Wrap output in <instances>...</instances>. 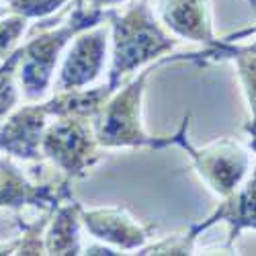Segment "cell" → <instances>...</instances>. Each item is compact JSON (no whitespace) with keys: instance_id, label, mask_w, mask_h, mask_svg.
I'll return each instance as SVG.
<instances>
[{"instance_id":"6da1fadb","label":"cell","mask_w":256,"mask_h":256,"mask_svg":"<svg viewBox=\"0 0 256 256\" xmlns=\"http://www.w3.org/2000/svg\"><path fill=\"white\" fill-rule=\"evenodd\" d=\"M230 54L220 50H203V52H190V54H166L158 58L156 62L148 64L146 68L140 70L130 82L121 84V86L104 100L100 111L90 119L92 134L96 144L102 150H117V148H150V150H164V148L176 146L182 130L190 123V117L186 115L182 125L174 136H150L146 132L142 121V102L146 84L150 76L166 66V64L176 62H197L205 64L209 60H228Z\"/></svg>"},{"instance_id":"7a4b0ae2","label":"cell","mask_w":256,"mask_h":256,"mask_svg":"<svg viewBox=\"0 0 256 256\" xmlns=\"http://www.w3.org/2000/svg\"><path fill=\"white\" fill-rule=\"evenodd\" d=\"M111 68L106 82L119 88L127 76L146 68L158 58L172 54L178 39L170 35L156 18L150 0H132L123 10L109 14Z\"/></svg>"},{"instance_id":"3957f363","label":"cell","mask_w":256,"mask_h":256,"mask_svg":"<svg viewBox=\"0 0 256 256\" xmlns=\"http://www.w3.org/2000/svg\"><path fill=\"white\" fill-rule=\"evenodd\" d=\"M113 8H90L84 0H76L74 10L60 27L37 29L27 44L20 46V60L16 68V78L20 86V96L27 102L46 100L52 92L54 72L62 58V52L70 41L90 27H96L109 20Z\"/></svg>"},{"instance_id":"277c9868","label":"cell","mask_w":256,"mask_h":256,"mask_svg":"<svg viewBox=\"0 0 256 256\" xmlns=\"http://www.w3.org/2000/svg\"><path fill=\"white\" fill-rule=\"evenodd\" d=\"M186 134L188 125L182 130L176 146L190 156L197 176L207 184L211 193L226 197L250 176L252 156L242 142L236 138H218L203 148H195L186 140Z\"/></svg>"},{"instance_id":"5b68a950","label":"cell","mask_w":256,"mask_h":256,"mask_svg":"<svg viewBox=\"0 0 256 256\" xmlns=\"http://www.w3.org/2000/svg\"><path fill=\"white\" fill-rule=\"evenodd\" d=\"M92 123L86 117H56L41 138V156L62 170L64 178H82L102 158Z\"/></svg>"},{"instance_id":"8992f818","label":"cell","mask_w":256,"mask_h":256,"mask_svg":"<svg viewBox=\"0 0 256 256\" xmlns=\"http://www.w3.org/2000/svg\"><path fill=\"white\" fill-rule=\"evenodd\" d=\"M152 10L160 25L178 41H195L207 50H220L226 54L236 50V44L216 35L211 0H154Z\"/></svg>"},{"instance_id":"52a82bcc","label":"cell","mask_w":256,"mask_h":256,"mask_svg":"<svg viewBox=\"0 0 256 256\" xmlns=\"http://www.w3.org/2000/svg\"><path fill=\"white\" fill-rule=\"evenodd\" d=\"M70 44L56 78V92L88 88L100 78L109 52V27L104 23L90 27L78 33Z\"/></svg>"},{"instance_id":"ba28073f","label":"cell","mask_w":256,"mask_h":256,"mask_svg":"<svg viewBox=\"0 0 256 256\" xmlns=\"http://www.w3.org/2000/svg\"><path fill=\"white\" fill-rule=\"evenodd\" d=\"M80 224L86 228L92 238L102 244H109L117 250H140L150 244L154 226L140 224L127 207H94V209H80Z\"/></svg>"},{"instance_id":"9c48e42d","label":"cell","mask_w":256,"mask_h":256,"mask_svg":"<svg viewBox=\"0 0 256 256\" xmlns=\"http://www.w3.org/2000/svg\"><path fill=\"white\" fill-rule=\"evenodd\" d=\"M50 113L44 100L12 109L0 123V154H8L23 162L41 160V138L48 127Z\"/></svg>"},{"instance_id":"30bf717a","label":"cell","mask_w":256,"mask_h":256,"mask_svg":"<svg viewBox=\"0 0 256 256\" xmlns=\"http://www.w3.org/2000/svg\"><path fill=\"white\" fill-rule=\"evenodd\" d=\"M70 197L72 190L68 178L62 182H31L10 160L0 158V207L18 211L33 205L44 211H54Z\"/></svg>"},{"instance_id":"8fae6325","label":"cell","mask_w":256,"mask_h":256,"mask_svg":"<svg viewBox=\"0 0 256 256\" xmlns=\"http://www.w3.org/2000/svg\"><path fill=\"white\" fill-rule=\"evenodd\" d=\"M256 180H254V172L234 190V193L222 197L220 207L211 213V216L188 228V234L195 240L201 236V232L209 230L213 224L218 222H226L230 226V236H228V248H232L234 240H236L244 230H254L256 222H254V190H256Z\"/></svg>"},{"instance_id":"7c38bea8","label":"cell","mask_w":256,"mask_h":256,"mask_svg":"<svg viewBox=\"0 0 256 256\" xmlns=\"http://www.w3.org/2000/svg\"><path fill=\"white\" fill-rule=\"evenodd\" d=\"M80 209L82 205L70 197L62 201L50 216V222L44 230V248L46 254L68 256L82 254L80 244Z\"/></svg>"},{"instance_id":"4fadbf2b","label":"cell","mask_w":256,"mask_h":256,"mask_svg":"<svg viewBox=\"0 0 256 256\" xmlns=\"http://www.w3.org/2000/svg\"><path fill=\"white\" fill-rule=\"evenodd\" d=\"M117 88L109 82L94 88H80V90H58L50 98L44 100L50 117H86L92 119L104 100L109 98Z\"/></svg>"},{"instance_id":"5bb4252c","label":"cell","mask_w":256,"mask_h":256,"mask_svg":"<svg viewBox=\"0 0 256 256\" xmlns=\"http://www.w3.org/2000/svg\"><path fill=\"white\" fill-rule=\"evenodd\" d=\"M20 60V46L14 48L4 60H0V123L6 119V115L16 109L20 96V86L16 78V68Z\"/></svg>"},{"instance_id":"9a60e30c","label":"cell","mask_w":256,"mask_h":256,"mask_svg":"<svg viewBox=\"0 0 256 256\" xmlns=\"http://www.w3.org/2000/svg\"><path fill=\"white\" fill-rule=\"evenodd\" d=\"M228 60L234 64V68H236L246 109L254 123V44L252 46H236V50L230 54Z\"/></svg>"},{"instance_id":"2e32d148","label":"cell","mask_w":256,"mask_h":256,"mask_svg":"<svg viewBox=\"0 0 256 256\" xmlns=\"http://www.w3.org/2000/svg\"><path fill=\"white\" fill-rule=\"evenodd\" d=\"M72 0H10L6 2L8 12L20 14L23 18H48L56 14L60 8H64Z\"/></svg>"},{"instance_id":"e0dca14e","label":"cell","mask_w":256,"mask_h":256,"mask_svg":"<svg viewBox=\"0 0 256 256\" xmlns=\"http://www.w3.org/2000/svg\"><path fill=\"white\" fill-rule=\"evenodd\" d=\"M27 29V18L20 14L8 12L6 16L0 18V60H4L16 46V41L23 37Z\"/></svg>"},{"instance_id":"ac0fdd59","label":"cell","mask_w":256,"mask_h":256,"mask_svg":"<svg viewBox=\"0 0 256 256\" xmlns=\"http://www.w3.org/2000/svg\"><path fill=\"white\" fill-rule=\"evenodd\" d=\"M127 2H132V0H84V4L90 6V8H117V6H123Z\"/></svg>"},{"instance_id":"d6986e66","label":"cell","mask_w":256,"mask_h":256,"mask_svg":"<svg viewBox=\"0 0 256 256\" xmlns=\"http://www.w3.org/2000/svg\"><path fill=\"white\" fill-rule=\"evenodd\" d=\"M18 242H20V238H14V240H10L6 244H0V256H2V254H16Z\"/></svg>"},{"instance_id":"ffe728a7","label":"cell","mask_w":256,"mask_h":256,"mask_svg":"<svg viewBox=\"0 0 256 256\" xmlns=\"http://www.w3.org/2000/svg\"><path fill=\"white\" fill-rule=\"evenodd\" d=\"M6 14H8V6H6L4 2H0V18L6 16Z\"/></svg>"},{"instance_id":"44dd1931","label":"cell","mask_w":256,"mask_h":256,"mask_svg":"<svg viewBox=\"0 0 256 256\" xmlns=\"http://www.w3.org/2000/svg\"><path fill=\"white\" fill-rule=\"evenodd\" d=\"M0 2H4V4H6V2H10V0H0Z\"/></svg>"},{"instance_id":"7402d4cb","label":"cell","mask_w":256,"mask_h":256,"mask_svg":"<svg viewBox=\"0 0 256 256\" xmlns=\"http://www.w3.org/2000/svg\"><path fill=\"white\" fill-rule=\"evenodd\" d=\"M248 2H250V4H252V6H254V0H248Z\"/></svg>"}]
</instances>
